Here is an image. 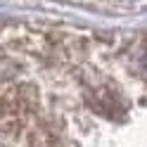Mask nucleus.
Wrapping results in <instances>:
<instances>
[{"mask_svg": "<svg viewBox=\"0 0 147 147\" xmlns=\"http://www.w3.org/2000/svg\"><path fill=\"white\" fill-rule=\"evenodd\" d=\"M145 69H147V55H145Z\"/></svg>", "mask_w": 147, "mask_h": 147, "instance_id": "obj_1", "label": "nucleus"}]
</instances>
